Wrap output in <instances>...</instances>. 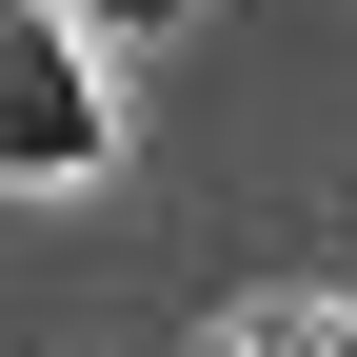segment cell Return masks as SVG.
I'll use <instances>...</instances> for the list:
<instances>
[{"label":"cell","instance_id":"6da1fadb","mask_svg":"<svg viewBox=\"0 0 357 357\" xmlns=\"http://www.w3.org/2000/svg\"><path fill=\"white\" fill-rule=\"evenodd\" d=\"M119 159V79L60 0H0V178H100Z\"/></svg>","mask_w":357,"mask_h":357},{"label":"cell","instance_id":"7a4b0ae2","mask_svg":"<svg viewBox=\"0 0 357 357\" xmlns=\"http://www.w3.org/2000/svg\"><path fill=\"white\" fill-rule=\"evenodd\" d=\"M199 357H357V298H238Z\"/></svg>","mask_w":357,"mask_h":357},{"label":"cell","instance_id":"3957f363","mask_svg":"<svg viewBox=\"0 0 357 357\" xmlns=\"http://www.w3.org/2000/svg\"><path fill=\"white\" fill-rule=\"evenodd\" d=\"M60 20H79V40H159L178 0H60Z\"/></svg>","mask_w":357,"mask_h":357}]
</instances>
